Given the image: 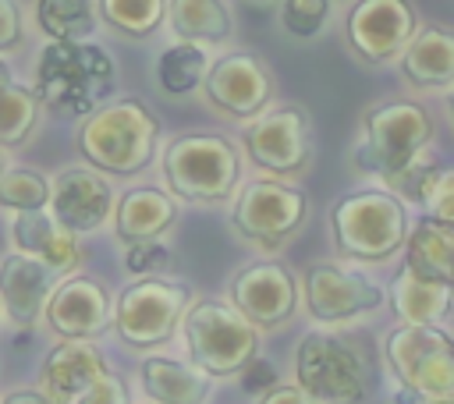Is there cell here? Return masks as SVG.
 I'll return each instance as SVG.
<instances>
[{"mask_svg": "<svg viewBox=\"0 0 454 404\" xmlns=\"http://www.w3.org/2000/svg\"><path fill=\"white\" fill-rule=\"evenodd\" d=\"M74 145L89 167L110 177H135L156 159L160 117L142 99H110L82 117Z\"/></svg>", "mask_w": 454, "mask_h": 404, "instance_id": "1", "label": "cell"}, {"mask_svg": "<svg viewBox=\"0 0 454 404\" xmlns=\"http://www.w3.org/2000/svg\"><path fill=\"white\" fill-rule=\"evenodd\" d=\"M163 184L188 206H227L241 188V156L227 135L184 131L160 149Z\"/></svg>", "mask_w": 454, "mask_h": 404, "instance_id": "2", "label": "cell"}, {"mask_svg": "<svg viewBox=\"0 0 454 404\" xmlns=\"http://www.w3.org/2000/svg\"><path fill=\"white\" fill-rule=\"evenodd\" d=\"M408 202L390 188H358L330 206V237L344 262L380 266L408 241Z\"/></svg>", "mask_w": 454, "mask_h": 404, "instance_id": "3", "label": "cell"}, {"mask_svg": "<svg viewBox=\"0 0 454 404\" xmlns=\"http://www.w3.org/2000/svg\"><path fill=\"white\" fill-rule=\"evenodd\" d=\"M117 67L114 57L82 39V43H60L50 39L35 57V96L43 106L67 113V117H89L103 99L114 92Z\"/></svg>", "mask_w": 454, "mask_h": 404, "instance_id": "4", "label": "cell"}, {"mask_svg": "<svg viewBox=\"0 0 454 404\" xmlns=\"http://www.w3.org/2000/svg\"><path fill=\"white\" fill-rule=\"evenodd\" d=\"M177 333L184 340L188 361H195L213 379H238L262 347V330L223 298L192 301Z\"/></svg>", "mask_w": 454, "mask_h": 404, "instance_id": "5", "label": "cell"}, {"mask_svg": "<svg viewBox=\"0 0 454 404\" xmlns=\"http://www.w3.org/2000/svg\"><path fill=\"white\" fill-rule=\"evenodd\" d=\"M429 142H433V117L426 113V106L408 99H387L362 113L355 167L390 184L429 152Z\"/></svg>", "mask_w": 454, "mask_h": 404, "instance_id": "6", "label": "cell"}, {"mask_svg": "<svg viewBox=\"0 0 454 404\" xmlns=\"http://www.w3.org/2000/svg\"><path fill=\"white\" fill-rule=\"evenodd\" d=\"M192 287L170 276H135L114 301V333L131 351L163 347L192 305Z\"/></svg>", "mask_w": 454, "mask_h": 404, "instance_id": "7", "label": "cell"}, {"mask_svg": "<svg viewBox=\"0 0 454 404\" xmlns=\"http://www.w3.org/2000/svg\"><path fill=\"white\" fill-rule=\"evenodd\" d=\"M309 220V195L277 177H255L231 198V230L255 252H280Z\"/></svg>", "mask_w": 454, "mask_h": 404, "instance_id": "8", "label": "cell"}, {"mask_svg": "<svg viewBox=\"0 0 454 404\" xmlns=\"http://www.w3.org/2000/svg\"><path fill=\"white\" fill-rule=\"evenodd\" d=\"M383 361L397 386L419 400L454 397V337L447 330L397 322L383 337Z\"/></svg>", "mask_w": 454, "mask_h": 404, "instance_id": "9", "label": "cell"}, {"mask_svg": "<svg viewBox=\"0 0 454 404\" xmlns=\"http://www.w3.org/2000/svg\"><path fill=\"white\" fill-rule=\"evenodd\" d=\"M294 383L316 404H365L369 372L362 354L330 330H309L294 344Z\"/></svg>", "mask_w": 454, "mask_h": 404, "instance_id": "10", "label": "cell"}, {"mask_svg": "<svg viewBox=\"0 0 454 404\" xmlns=\"http://www.w3.org/2000/svg\"><path fill=\"white\" fill-rule=\"evenodd\" d=\"M241 145L266 177H298L312 163V117L298 103L266 106L241 128Z\"/></svg>", "mask_w": 454, "mask_h": 404, "instance_id": "11", "label": "cell"}, {"mask_svg": "<svg viewBox=\"0 0 454 404\" xmlns=\"http://www.w3.org/2000/svg\"><path fill=\"white\" fill-rule=\"evenodd\" d=\"M301 287V305L312 322L319 326H348L358 322L362 315H372L383 308V287L344 262H309L305 273L298 276Z\"/></svg>", "mask_w": 454, "mask_h": 404, "instance_id": "12", "label": "cell"}, {"mask_svg": "<svg viewBox=\"0 0 454 404\" xmlns=\"http://www.w3.org/2000/svg\"><path fill=\"white\" fill-rule=\"evenodd\" d=\"M227 301L259 330H280L294 319L301 287H298V276L284 262L255 259V262H245L231 276Z\"/></svg>", "mask_w": 454, "mask_h": 404, "instance_id": "13", "label": "cell"}, {"mask_svg": "<svg viewBox=\"0 0 454 404\" xmlns=\"http://www.w3.org/2000/svg\"><path fill=\"white\" fill-rule=\"evenodd\" d=\"M415 32L419 14L411 0H355L344 18V39L351 53L372 67L397 60Z\"/></svg>", "mask_w": 454, "mask_h": 404, "instance_id": "14", "label": "cell"}, {"mask_svg": "<svg viewBox=\"0 0 454 404\" xmlns=\"http://www.w3.org/2000/svg\"><path fill=\"white\" fill-rule=\"evenodd\" d=\"M202 96L213 110H220L231 120H255L273 103V74L262 64V57L234 50L209 64Z\"/></svg>", "mask_w": 454, "mask_h": 404, "instance_id": "15", "label": "cell"}, {"mask_svg": "<svg viewBox=\"0 0 454 404\" xmlns=\"http://www.w3.org/2000/svg\"><path fill=\"white\" fill-rule=\"evenodd\" d=\"M43 319L60 340H96L114 330V298L99 276L67 273L50 291Z\"/></svg>", "mask_w": 454, "mask_h": 404, "instance_id": "16", "label": "cell"}, {"mask_svg": "<svg viewBox=\"0 0 454 404\" xmlns=\"http://www.w3.org/2000/svg\"><path fill=\"white\" fill-rule=\"evenodd\" d=\"M114 188L103 170L78 163L50 177V213L78 237L96 234L114 216Z\"/></svg>", "mask_w": 454, "mask_h": 404, "instance_id": "17", "label": "cell"}, {"mask_svg": "<svg viewBox=\"0 0 454 404\" xmlns=\"http://www.w3.org/2000/svg\"><path fill=\"white\" fill-rule=\"evenodd\" d=\"M103 372L110 369L92 340H60L39 365V390L53 404H74Z\"/></svg>", "mask_w": 454, "mask_h": 404, "instance_id": "18", "label": "cell"}, {"mask_svg": "<svg viewBox=\"0 0 454 404\" xmlns=\"http://www.w3.org/2000/svg\"><path fill=\"white\" fill-rule=\"evenodd\" d=\"M57 287V273L39 259L11 252L0 259V312L14 326H35L43 319L46 298Z\"/></svg>", "mask_w": 454, "mask_h": 404, "instance_id": "19", "label": "cell"}, {"mask_svg": "<svg viewBox=\"0 0 454 404\" xmlns=\"http://www.w3.org/2000/svg\"><path fill=\"white\" fill-rule=\"evenodd\" d=\"M11 245H14V252L39 259V262H43L46 269H53L57 276H60V273L67 276V273L82 262L78 234H71V230L50 213V206H46V209L14 213V220H11Z\"/></svg>", "mask_w": 454, "mask_h": 404, "instance_id": "20", "label": "cell"}, {"mask_svg": "<svg viewBox=\"0 0 454 404\" xmlns=\"http://www.w3.org/2000/svg\"><path fill=\"white\" fill-rule=\"evenodd\" d=\"M181 216V202L167 188L138 184L114 202V237L128 248L138 241H160Z\"/></svg>", "mask_w": 454, "mask_h": 404, "instance_id": "21", "label": "cell"}, {"mask_svg": "<svg viewBox=\"0 0 454 404\" xmlns=\"http://www.w3.org/2000/svg\"><path fill=\"white\" fill-rule=\"evenodd\" d=\"M401 78L419 92L454 89V28L419 25L404 53L397 57Z\"/></svg>", "mask_w": 454, "mask_h": 404, "instance_id": "22", "label": "cell"}, {"mask_svg": "<svg viewBox=\"0 0 454 404\" xmlns=\"http://www.w3.org/2000/svg\"><path fill=\"white\" fill-rule=\"evenodd\" d=\"M138 383L153 404H206L213 393V376H206L195 361L149 354L138 365Z\"/></svg>", "mask_w": 454, "mask_h": 404, "instance_id": "23", "label": "cell"}, {"mask_svg": "<svg viewBox=\"0 0 454 404\" xmlns=\"http://www.w3.org/2000/svg\"><path fill=\"white\" fill-rule=\"evenodd\" d=\"M450 294L454 287L440 284V280H429L422 276L415 266H401L394 284H390V308L401 322H411V326H436L443 315H447V305H450Z\"/></svg>", "mask_w": 454, "mask_h": 404, "instance_id": "24", "label": "cell"}, {"mask_svg": "<svg viewBox=\"0 0 454 404\" xmlns=\"http://www.w3.org/2000/svg\"><path fill=\"white\" fill-rule=\"evenodd\" d=\"M167 25L174 39L220 46L234 32V18L223 0H167Z\"/></svg>", "mask_w": 454, "mask_h": 404, "instance_id": "25", "label": "cell"}, {"mask_svg": "<svg viewBox=\"0 0 454 404\" xmlns=\"http://www.w3.org/2000/svg\"><path fill=\"white\" fill-rule=\"evenodd\" d=\"M404 262L415 266L422 276L454 287V227L429 216L415 220L404 241Z\"/></svg>", "mask_w": 454, "mask_h": 404, "instance_id": "26", "label": "cell"}, {"mask_svg": "<svg viewBox=\"0 0 454 404\" xmlns=\"http://www.w3.org/2000/svg\"><path fill=\"white\" fill-rule=\"evenodd\" d=\"M209 64H213V60H209V53H206V46L177 39V43H170V46L156 57V82H160V89H163L167 96H188V92L202 89Z\"/></svg>", "mask_w": 454, "mask_h": 404, "instance_id": "27", "label": "cell"}, {"mask_svg": "<svg viewBox=\"0 0 454 404\" xmlns=\"http://www.w3.org/2000/svg\"><path fill=\"white\" fill-rule=\"evenodd\" d=\"M35 25L46 39L82 43L96 28V0H35Z\"/></svg>", "mask_w": 454, "mask_h": 404, "instance_id": "28", "label": "cell"}, {"mask_svg": "<svg viewBox=\"0 0 454 404\" xmlns=\"http://www.w3.org/2000/svg\"><path fill=\"white\" fill-rule=\"evenodd\" d=\"M39 110H43V103H39L35 89L11 82L0 92V145H7V149L25 145L39 124Z\"/></svg>", "mask_w": 454, "mask_h": 404, "instance_id": "29", "label": "cell"}, {"mask_svg": "<svg viewBox=\"0 0 454 404\" xmlns=\"http://www.w3.org/2000/svg\"><path fill=\"white\" fill-rule=\"evenodd\" d=\"M99 18L124 39H149L167 21V0H99Z\"/></svg>", "mask_w": 454, "mask_h": 404, "instance_id": "30", "label": "cell"}, {"mask_svg": "<svg viewBox=\"0 0 454 404\" xmlns=\"http://www.w3.org/2000/svg\"><path fill=\"white\" fill-rule=\"evenodd\" d=\"M50 206V177L32 167H7L0 177V209L25 213Z\"/></svg>", "mask_w": 454, "mask_h": 404, "instance_id": "31", "label": "cell"}, {"mask_svg": "<svg viewBox=\"0 0 454 404\" xmlns=\"http://www.w3.org/2000/svg\"><path fill=\"white\" fill-rule=\"evenodd\" d=\"M330 0H280V25L294 39H316L326 28Z\"/></svg>", "mask_w": 454, "mask_h": 404, "instance_id": "32", "label": "cell"}, {"mask_svg": "<svg viewBox=\"0 0 454 404\" xmlns=\"http://www.w3.org/2000/svg\"><path fill=\"white\" fill-rule=\"evenodd\" d=\"M174 266V252L163 241H138L124 248V269L131 276H163Z\"/></svg>", "mask_w": 454, "mask_h": 404, "instance_id": "33", "label": "cell"}, {"mask_svg": "<svg viewBox=\"0 0 454 404\" xmlns=\"http://www.w3.org/2000/svg\"><path fill=\"white\" fill-rule=\"evenodd\" d=\"M422 216L454 227V170L450 167H440V174H436V181L422 202Z\"/></svg>", "mask_w": 454, "mask_h": 404, "instance_id": "34", "label": "cell"}, {"mask_svg": "<svg viewBox=\"0 0 454 404\" xmlns=\"http://www.w3.org/2000/svg\"><path fill=\"white\" fill-rule=\"evenodd\" d=\"M74 404H131V393L117 372H103Z\"/></svg>", "mask_w": 454, "mask_h": 404, "instance_id": "35", "label": "cell"}, {"mask_svg": "<svg viewBox=\"0 0 454 404\" xmlns=\"http://www.w3.org/2000/svg\"><path fill=\"white\" fill-rule=\"evenodd\" d=\"M238 379H241V386H245L248 393H255V397H262L266 390H273V386L280 383L277 365H273L270 358H262V354H255V358L245 365V372H241Z\"/></svg>", "mask_w": 454, "mask_h": 404, "instance_id": "36", "label": "cell"}, {"mask_svg": "<svg viewBox=\"0 0 454 404\" xmlns=\"http://www.w3.org/2000/svg\"><path fill=\"white\" fill-rule=\"evenodd\" d=\"M25 35V21H21V7L18 0H0V53L14 50Z\"/></svg>", "mask_w": 454, "mask_h": 404, "instance_id": "37", "label": "cell"}, {"mask_svg": "<svg viewBox=\"0 0 454 404\" xmlns=\"http://www.w3.org/2000/svg\"><path fill=\"white\" fill-rule=\"evenodd\" d=\"M255 404H316L298 383H277L273 390H266Z\"/></svg>", "mask_w": 454, "mask_h": 404, "instance_id": "38", "label": "cell"}, {"mask_svg": "<svg viewBox=\"0 0 454 404\" xmlns=\"http://www.w3.org/2000/svg\"><path fill=\"white\" fill-rule=\"evenodd\" d=\"M0 404H53L43 390H32V386H21V390H7L0 397Z\"/></svg>", "mask_w": 454, "mask_h": 404, "instance_id": "39", "label": "cell"}, {"mask_svg": "<svg viewBox=\"0 0 454 404\" xmlns=\"http://www.w3.org/2000/svg\"><path fill=\"white\" fill-rule=\"evenodd\" d=\"M394 404H454V397H450V400H419L415 393H408L404 386H397V390H394Z\"/></svg>", "mask_w": 454, "mask_h": 404, "instance_id": "40", "label": "cell"}, {"mask_svg": "<svg viewBox=\"0 0 454 404\" xmlns=\"http://www.w3.org/2000/svg\"><path fill=\"white\" fill-rule=\"evenodd\" d=\"M11 82H14V74H11V64H7L4 57H0V92H4V89H7Z\"/></svg>", "mask_w": 454, "mask_h": 404, "instance_id": "41", "label": "cell"}, {"mask_svg": "<svg viewBox=\"0 0 454 404\" xmlns=\"http://www.w3.org/2000/svg\"><path fill=\"white\" fill-rule=\"evenodd\" d=\"M245 7H255V11H270V7H280V0H241Z\"/></svg>", "mask_w": 454, "mask_h": 404, "instance_id": "42", "label": "cell"}, {"mask_svg": "<svg viewBox=\"0 0 454 404\" xmlns=\"http://www.w3.org/2000/svg\"><path fill=\"white\" fill-rule=\"evenodd\" d=\"M7 167H11V163H7V145H0V177H4Z\"/></svg>", "mask_w": 454, "mask_h": 404, "instance_id": "43", "label": "cell"}, {"mask_svg": "<svg viewBox=\"0 0 454 404\" xmlns=\"http://www.w3.org/2000/svg\"><path fill=\"white\" fill-rule=\"evenodd\" d=\"M447 113H450V124H454V89H450V96H447Z\"/></svg>", "mask_w": 454, "mask_h": 404, "instance_id": "44", "label": "cell"}, {"mask_svg": "<svg viewBox=\"0 0 454 404\" xmlns=\"http://www.w3.org/2000/svg\"><path fill=\"white\" fill-rule=\"evenodd\" d=\"M447 319L454 322V294H450V305H447Z\"/></svg>", "mask_w": 454, "mask_h": 404, "instance_id": "45", "label": "cell"}, {"mask_svg": "<svg viewBox=\"0 0 454 404\" xmlns=\"http://www.w3.org/2000/svg\"><path fill=\"white\" fill-rule=\"evenodd\" d=\"M0 319H4V312H0Z\"/></svg>", "mask_w": 454, "mask_h": 404, "instance_id": "46", "label": "cell"}]
</instances>
